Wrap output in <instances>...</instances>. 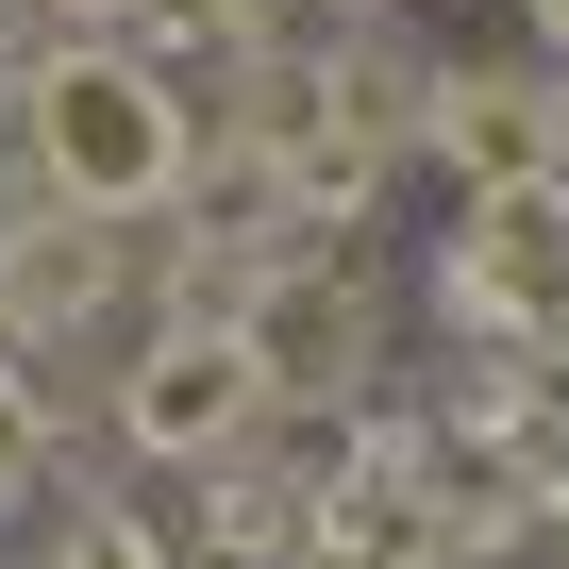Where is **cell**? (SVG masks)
Wrapping results in <instances>:
<instances>
[{
    "label": "cell",
    "mask_w": 569,
    "mask_h": 569,
    "mask_svg": "<svg viewBox=\"0 0 569 569\" xmlns=\"http://www.w3.org/2000/svg\"><path fill=\"white\" fill-rule=\"evenodd\" d=\"M552 151H569V68H536V51H502V68L436 51V101H419V168H436L452 201L552 184Z\"/></svg>",
    "instance_id": "4"
},
{
    "label": "cell",
    "mask_w": 569,
    "mask_h": 569,
    "mask_svg": "<svg viewBox=\"0 0 569 569\" xmlns=\"http://www.w3.org/2000/svg\"><path fill=\"white\" fill-rule=\"evenodd\" d=\"M18 18H34V34H134L151 0H18Z\"/></svg>",
    "instance_id": "8"
},
{
    "label": "cell",
    "mask_w": 569,
    "mask_h": 569,
    "mask_svg": "<svg viewBox=\"0 0 569 569\" xmlns=\"http://www.w3.org/2000/svg\"><path fill=\"white\" fill-rule=\"evenodd\" d=\"M234 336H251V369H268V419H352V402L386 386L402 302H386L369 234H284V251L234 284Z\"/></svg>",
    "instance_id": "2"
},
{
    "label": "cell",
    "mask_w": 569,
    "mask_h": 569,
    "mask_svg": "<svg viewBox=\"0 0 569 569\" xmlns=\"http://www.w3.org/2000/svg\"><path fill=\"white\" fill-rule=\"evenodd\" d=\"M0 569H18V552H0Z\"/></svg>",
    "instance_id": "11"
},
{
    "label": "cell",
    "mask_w": 569,
    "mask_h": 569,
    "mask_svg": "<svg viewBox=\"0 0 569 569\" xmlns=\"http://www.w3.org/2000/svg\"><path fill=\"white\" fill-rule=\"evenodd\" d=\"M101 436L134 452V469H218V452H251L268 436V369H251V336L234 319H134V352H118V386H101Z\"/></svg>",
    "instance_id": "3"
},
{
    "label": "cell",
    "mask_w": 569,
    "mask_h": 569,
    "mask_svg": "<svg viewBox=\"0 0 569 569\" xmlns=\"http://www.w3.org/2000/svg\"><path fill=\"white\" fill-rule=\"evenodd\" d=\"M302 18H319V34H336V18H402V0H302Z\"/></svg>",
    "instance_id": "10"
},
{
    "label": "cell",
    "mask_w": 569,
    "mask_h": 569,
    "mask_svg": "<svg viewBox=\"0 0 569 569\" xmlns=\"http://www.w3.org/2000/svg\"><path fill=\"white\" fill-rule=\"evenodd\" d=\"M51 452H68V419L34 402V369H18V352H0V519H18V502L51 486Z\"/></svg>",
    "instance_id": "7"
},
{
    "label": "cell",
    "mask_w": 569,
    "mask_h": 569,
    "mask_svg": "<svg viewBox=\"0 0 569 569\" xmlns=\"http://www.w3.org/2000/svg\"><path fill=\"white\" fill-rule=\"evenodd\" d=\"M519 18H536V68H569V0H519Z\"/></svg>",
    "instance_id": "9"
},
{
    "label": "cell",
    "mask_w": 569,
    "mask_h": 569,
    "mask_svg": "<svg viewBox=\"0 0 569 569\" xmlns=\"http://www.w3.org/2000/svg\"><path fill=\"white\" fill-rule=\"evenodd\" d=\"M34 569H184V536H168L151 502H101V486H84V502H68V536H51Z\"/></svg>",
    "instance_id": "6"
},
{
    "label": "cell",
    "mask_w": 569,
    "mask_h": 569,
    "mask_svg": "<svg viewBox=\"0 0 569 569\" xmlns=\"http://www.w3.org/2000/svg\"><path fill=\"white\" fill-rule=\"evenodd\" d=\"M18 151L84 218H168L184 168H201V118H184V84L134 34H34L18 51Z\"/></svg>",
    "instance_id": "1"
},
{
    "label": "cell",
    "mask_w": 569,
    "mask_h": 569,
    "mask_svg": "<svg viewBox=\"0 0 569 569\" xmlns=\"http://www.w3.org/2000/svg\"><path fill=\"white\" fill-rule=\"evenodd\" d=\"M419 101H436V51H419L402 18H336V51H319V118H336L352 151L419 168Z\"/></svg>",
    "instance_id": "5"
}]
</instances>
